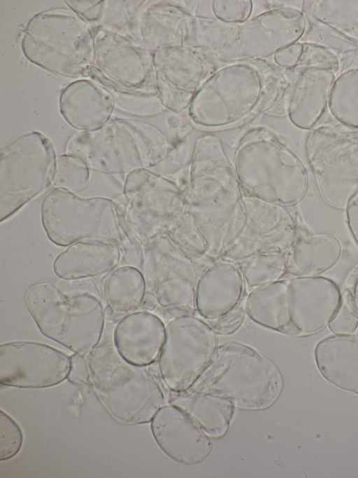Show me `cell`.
Instances as JSON below:
<instances>
[{
	"label": "cell",
	"instance_id": "cell-1",
	"mask_svg": "<svg viewBox=\"0 0 358 478\" xmlns=\"http://www.w3.org/2000/svg\"><path fill=\"white\" fill-rule=\"evenodd\" d=\"M341 298L339 287L329 278L292 275L248 292L244 310L259 325L289 336H308L328 326Z\"/></svg>",
	"mask_w": 358,
	"mask_h": 478
},
{
	"label": "cell",
	"instance_id": "cell-2",
	"mask_svg": "<svg viewBox=\"0 0 358 478\" xmlns=\"http://www.w3.org/2000/svg\"><path fill=\"white\" fill-rule=\"evenodd\" d=\"M67 281L66 287L47 282L31 285L24 303L45 337L87 358L103 331L101 295L92 280Z\"/></svg>",
	"mask_w": 358,
	"mask_h": 478
},
{
	"label": "cell",
	"instance_id": "cell-3",
	"mask_svg": "<svg viewBox=\"0 0 358 478\" xmlns=\"http://www.w3.org/2000/svg\"><path fill=\"white\" fill-rule=\"evenodd\" d=\"M41 218L48 239L57 246L88 240L113 243L127 262L131 258L141 265L142 247L130 238L120 205L110 198H83L55 189L41 203Z\"/></svg>",
	"mask_w": 358,
	"mask_h": 478
},
{
	"label": "cell",
	"instance_id": "cell-4",
	"mask_svg": "<svg viewBox=\"0 0 358 478\" xmlns=\"http://www.w3.org/2000/svg\"><path fill=\"white\" fill-rule=\"evenodd\" d=\"M21 48L29 62L58 76H90L94 67V29L70 9L34 15L23 30Z\"/></svg>",
	"mask_w": 358,
	"mask_h": 478
},
{
	"label": "cell",
	"instance_id": "cell-5",
	"mask_svg": "<svg viewBox=\"0 0 358 478\" xmlns=\"http://www.w3.org/2000/svg\"><path fill=\"white\" fill-rule=\"evenodd\" d=\"M87 360L94 391L115 420L148 423L164 406V394L155 377L145 367L127 361L113 342L99 344Z\"/></svg>",
	"mask_w": 358,
	"mask_h": 478
},
{
	"label": "cell",
	"instance_id": "cell-6",
	"mask_svg": "<svg viewBox=\"0 0 358 478\" xmlns=\"http://www.w3.org/2000/svg\"><path fill=\"white\" fill-rule=\"evenodd\" d=\"M282 377L275 364L254 348L231 341L219 346L189 391L221 396L236 407L261 409L280 395Z\"/></svg>",
	"mask_w": 358,
	"mask_h": 478
},
{
	"label": "cell",
	"instance_id": "cell-7",
	"mask_svg": "<svg viewBox=\"0 0 358 478\" xmlns=\"http://www.w3.org/2000/svg\"><path fill=\"white\" fill-rule=\"evenodd\" d=\"M164 151V139L155 128L126 118L110 119L97 130L78 132L65 149L90 170L106 175L147 169L162 158Z\"/></svg>",
	"mask_w": 358,
	"mask_h": 478
},
{
	"label": "cell",
	"instance_id": "cell-8",
	"mask_svg": "<svg viewBox=\"0 0 358 478\" xmlns=\"http://www.w3.org/2000/svg\"><path fill=\"white\" fill-rule=\"evenodd\" d=\"M56 153L38 131L22 134L0 152V221L8 220L52 183Z\"/></svg>",
	"mask_w": 358,
	"mask_h": 478
},
{
	"label": "cell",
	"instance_id": "cell-9",
	"mask_svg": "<svg viewBox=\"0 0 358 478\" xmlns=\"http://www.w3.org/2000/svg\"><path fill=\"white\" fill-rule=\"evenodd\" d=\"M306 153L322 200L345 209L358 191V129L338 123L315 126L306 138Z\"/></svg>",
	"mask_w": 358,
	"mask_h": 478
},
{
	"label": "cell",
	"instance_id": "cell-10",
	"mask_svg": "<svg viewBox=\"0 0 358 478\" xmlns=\"http://www.w3.org/2000/svg\"><path fill=\"white\" fill-rule=\"evenodd\" d=\"M218 346L215 331L201 317L182 313L171 318L157 360L166 386L173 392L189 390L208 367Z\"/></svg>",
	"mask_w": 358,
	"mask_h": 478
},
{
	"label": "cell",
	"instance_id": "cell-11",
	"mask_svg": "<svg viewBox=\"0 0 358 478\" xmlns=\"http://www.w3.org/2000/svg\"><path fill=\"white\" fill-rule=\"evenodd\" d=\"M199 259L162 233L148 240L142 246L141 271L147 292L158 301L159 308L195 312L194 294Z\"/></svg>",
	"mask_w": 358,
	"mask_h": 478
},
{
	"label": "cell",
	"instance_id": "cell-12",
	"mask_svg": "<svg viewBox=\"0 0 358 478\" xmlns=\"http://www.w3.org/2000/svg\"><path fill=\"white\" fill-rule=\"evenodd\" d=\"M291 69L289 117L299 128L312 130L328 107L334 82L341 71L339 61L323 46L303 43L301 58Z\"/></svg>",
	"mask_w": 358,
	"mask_h": 478
},
{
	"label": "cell",
	"instance_id": "cell-13",
	"mask_svg": "<svg viewBox=\"0 0 358 478\" xmlns=\"http://www.w3.org/2000/svg\"><path fill=\"white\" fill-rule=\"evenodd\" d=\"M162 177L143 169L127 175L120 205L127 231L139 247L149 239L165 233L175 213L173 189Z\"/></svg>",
	"mask_w": 358,
	"mask_h": 478
},
{
	"label": "cell",
	"instance_id": "cell-14",
	"mask_svg": "<svg viewBox=\"0 0 358 478\" xmlns=\"http://www.w3.org/2000/svg\"><path fill=\"white\" fill-rule=\"evenodd\" d=\"M94 67L90 76L108 90L140 93L152 76L154 61L149 50L129 35L93 28Z\"/></svg>",
	"mask_w": 358,
	"mask_h": 478
},
{
	"label": "cell",
	"instance_id": "cell-15",
	"mask_svg": "<svg viewBox=\"0 0 358 478\" xmlns=\"http://www.w3.org/2000/svg\"><path fill=\"white\" fill-rule=\"evenodd\" d=\"M71 357L48 344L15 341L0 345V383L22 388H44L67 379Z\"/></svg>",
	"mask_w": 358,
	"mask_h": 478
},
{
	"label": "cell",
	"instance_id": "cell-16",
	"mask_svg": "<svg viewBox=\"0 0 358 478\" xmlns=\"http://www.w3.org/2000/svg\"><path fill=\"white\" fill-rule=\"evenodd\" d=\"M153 437L162 451L185 465L201 463L211 453L210 437L183 410L164 405L150 421Z\"/></svg>",
	"mask_w": 358,
	"mask_h": 478
},
{
	"label": "cell",
	"instance_id": "cell-17",
	"mask_svg": "<svg viewBox=\"0 0 358 478\" xmlns=\"http://www.w3.org/2000/svg\"><path fill=\"white\" fill-rule=\"evenodd\" d=\"M245 290L238 264L225 259H217L203 269L198 279L195 312L204 320H222L237 308Z\"/></svg>",
	"mask_w": 358,
	"mask_h": 478
},
{
	"label": "cell",
	"instance_id": "cell-18",
	"mask_svg": "<svg viewBox=\"0 0 358 478\" xmlns=\"http://www.w3.org/2000/svg\"><path fill=\"white\" fill-rule=\"evenodd\" d=\"M166 336V325L152 311L140 310L128 313L115 325L113 343L127 361L141 367L157 360Z\"/></svg>",
	"mask_w": 358,
	"mask_h": 478
},
{
	"label": "cell",
	"instance_id": "cell-19",
	"mask_svg": "<svg viewBox=\"0 0 358 478\" xmlns=\"http://www.w3.org/2000/svg\"><path fill=\"white\" fill-rule=\"evenodd\" d=\"M115 107L112 92L89 79H78L66 86L59 100L64 119L79 132L97 130L110 120Z\"/></svg>",
	"mask_w": 358,
	"mask_h": 478
},
{
	"label": "cell",
	"instance_id": "cell-20",
	"mask_svg": "<svg viewBox=\"0 0 358 478\" xmlns=\"http://www.w3.org/2000/svg\"><path fill=\"white\" fill-rule=\"evenodd\" d=\"M122 258L115 243L88 240L73 243L55 259L52 269L62 280L90 279L114 271Z\"/></svg>",
	"mask_w": 358,
	"mask_h": 478
},
{
	"label": "cell",
	"instance_id": "cell-21",
	"mask_svg": "<svg viewBox=\"0 0 358 478\" xmlns=\"http://www.w3.org/2000/svg\"><path fill=\"white\" fill-rule=\"evenodd\" d=\"M314 357L327 381L341 390L358 394V334L323 339L317 343Z\"/></svg>",
	"mask_w": 358,
	"mask_h": 478
},
{
	"label": "cell",
	"instance_id": "cell-22",
	"mask_svg": "<svg viewBox=\"0 0 358 478\" xmlns=\"http://www.w3.org/2000/svg\"><path fill=\"white\" fill-rule=\"evenodd\" d=\"M341 255V244L333 235H306L297 238L285 254L287 273L317 275L334 267Z\"/></svg>",
	"mask_w": 358,
	"mask_h": 478
},
{
	"label": "cell",
	"instance_id": "cell-23",
	"mask_svg": "<svg viewBox=\"0 0 358 478\" xmlns=\"http://www.w3.org/2000/svg\"><path fill=\"white\" fill-rule=\"evenodd\" d=\"M169 404L183 410L212 437H221L227 432L236 407L227 398L189 390L171 391Z\"/></svg>",
	"mask_w": 358,
	"mask_h": 478
},
{
	"label": "cell",
	"instance_id": "cell-24",
	"mask_svg": "<svg viewBox=\"0 0 358 478\" xmlns=\"http://www.w3.org/2000/svg\"><path fill=\"white\" fill-rule=\"evenodd\" d=\"M147 292L143 275L131 265L112 271L106 283V299L109 308L117 313H129L141 308Z\"/></svg>",
	"mask_w": 358,
	"mask_h": 478
},
{
	"label": "cell",
	"instance_id": "cell-25",
	"mask_svg": "<svg viewBox=\"0 0 358 478\" xmlns=\"http://www.w3.org/2000/svg\"><path fill=\"white\" fill-rule=\"evenodd\" d=\"M303 13L358 42V0H316Z\"/></svg>",
	"mask_w": 358,
	"mask_h": 478
},
{
	"label": "cell",
	"instance_id": "cell-26",
	"mask_svg": "<svg viewBox=\"0 0 358 478\" xmlns=\"http://www.w3.org/2000/svg\"><path fill=\"white\" fill-rule=\"evenodd\" d=\"M303 43H314L330 50L338 58L341 71L358 67V42L307 15Z\"/></svg>",
	"mask_w": 358,
	"mask_h": 478
},
{
	"label": "cell",
	"instance_id": "cell-27",
	"mask_svg": "<svg viewBox=\"0 0 358 478\" xmlns=\"http://www.w3.org/2000/svg\"><path fill=\"white\" fill-rule=\"evenodd\" d=\"M327 107L338 123L358 129V67L337 75Z\"/></svg>",
	"mask_w": 358,
	"mask_h": 478
},
{
	"label": "cell",
	"instance_id": "cell-28",
	"mask_svg": "<svg viewBox=\"0 0 358 478\" xmlns=\"http://www.w3.org/2000/svg\"><path fill=\"white\" fill-rule=\"evenodd\" d=\"M238 264L248 292L278 281L287 273L285 254L279 252H260Z\"/></svg>",
	"mask_w": 358,
	"mask_h": 478
},
{
	"label": "cell",
	"instance_id": "cell-29",
	"mask_svg": "<svg viewBox=\"0 0 358 478\" xmlns=\"http://www.w3.org/2000/svg\"><path fill=\"white\" fill-rule=\"evenodd\" d=\"M90 168L79 158L64 153L56 158L52 184L71 193L85 190L90 183Z\"/></svg>",
	"mask_w": 358,
	"mask_h": 478
},
{
	"label": "cell",
	"instance_id": "cell-30",
	"mask_svg": "<svg viewBox=\"0 0 358 478\" xmlns=\"http://www.w3.org/2000/svg\"><path fill=\"white\" fill-rule=\"evenodd\" d=\"M145 1L105 0L101 18L96 27L127 34L140 12L144 8Z\"/></svg>",
	"mask_w": 358,
	"mask_h": 478
},
{
	"label": "cell",
	"instance_id": "cell-31",
	"mask_svg": "<svg viewBox=\"0 0 358 478\" xmlns=\"http://www.w3.org/2000/svg\"><path fill=\"white\" fill-rule=\"evenodd\" d=\"M22 430L17 422L2 409L0 413V460L13 458L22 449Z\"/></svg>",
	"mask_w": 358,
	"mask_h": 478
},
{
	"label": "cell",
	"instance_id": "cell-32",
	"mask_svg": "<svg viewBox=\"0 0 358 478\" xmlns=\"http://www.w3.org/2000/svg\"><path fill=\"white\" fill-rule=\"evenodd\" d=\"M328 327L334 335L352 334L358 327V311L344 289L341 292L338 307Z\"/></svg>",
	"mask_w": 358,
	"mask_h": 478
},
{
	"label": "cell",
	"instance_id": "cell-33",
	"mask_svg": "<svg viewBox=\"0 0 358 478\" xmlns=\"http://www.w3.org/2000/svg\"><path fill=\"white\" fill-rule=\"evenodd\" d=\"M66 6L93 28L101 18L105 0H66Z\"/></svg>",
	"mask_w": 358,
	"mask_h": 478
},
{
	"label": "cell",
	"instance_id": "cell-34",
	"mask_svg": "<svg viewBox=\"0 0 358 478\" xmlns=\"http://www.w3.org/2000/svg\"><path fill=\"white\" fill-rule=\"evenodd\" d=\"M71 367L67 379L73 384L83 385L90 383V367L86 357L73 353L71 356Z\"/></svg>",
	"mask_w": 358,
	"mask_h": 478
},
{
	"label": "cell",
	"instance_id": "cell-35",
	"mask_svg": "<svg viewBox=\"0 0 358 478\" xmlns=\"http://www.w3.org/2000/svg\"><path fill=\"white\" fill-rule=\"evenodd\" d=\"M303 52V43H295L280 50L276 55L278 63L289 69L294 68L299 61Z\"/></svg>",
	"mask_w": 358,
	"mask_h": 478
},
{
	"label": "cell",
	"instance_id": "cell-36",
	"mask_svg": "<svg viewBox=\"0 0 358 478\" xmlns=\"http://www.w3.org/2000/svg\"><path fill=\"white\" fill-rule=\"evenodd\" d=\"M345 210L348 228L358 245V191L350 198Z\"/></svg>",
	"mask_w": 358,
	"mask_h": 478
},
{
	"label": "cell",
	"instance_id": "cell-37",
	"mask_svg": "<svg viewBox=\"0 0 358 478\" xmlns=\"http://www.w3.org/2000/svg\"><path fill=\"white\" fill-rule=\"evenodd\" d=\"M344 290L348 292L358 311V266L348 275Z\"/></svg>",
	"mask_w": 358,
	"mask_h": 478
},
{
	"label": "cell",
	"instance_id": "cell-38",
	"mask_svg": "<svg viewBox=\"0 0 358 478\" xmlns=\"http://www.w3.org/2000/svg\"><path fill=\"white\" fill-rule=\"evenodd\" d=\"M157 308H159V305L156 297L152 294L146 292L141 307V310L152 311Z\"/></svg>",
	"mask_w": 358,
	"mask_h": 478
}]
</instances>
